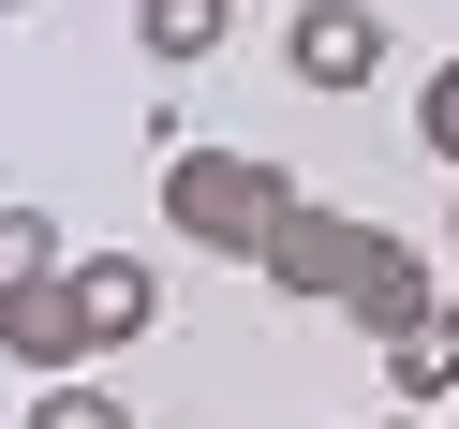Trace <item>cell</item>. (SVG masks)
Here are the masks:
<instances>
[{"label": "cell", "mask_w": 459, "mask_h": 429, "mask_svg": "<svg viewBox=\"0 0 459 429\" xmlns=\"http://www.w3.org/2000/svg\"><path fill=\"white\" fill-rule=\"evenodd\" d=\"M74 252H60V222L45 208H0V296H30V281H60Z\"/></svg>", "instance_id": "ba28073f"}, {"label": "cell", "mask_w": 459, "mask_h": 429, "mask_svg": "<svg viewBox=\"0 0 459 429\" xmlns=\"http://www.w3.org/2000/svg\"><path fill=\"white\" fill-rule=\"evenodd\" d=\"M134 45H149L163 74H193V60L238 45V0H134Z\"/></svg>", "instance_id": "8992f818"}, {"label": "cell", "mask_w": 459, "mask_h": 429, "mask_svg": "<svg viewBox=\"0 0 459 429\" xmlns=\"http://www.w3.org/2000/svg\"><path fill=\"white\" fill-rule=\"evenodd\" d=\"M0 15H15V0H0Z\"/></svg>", "instance_id": "7c38bea8"}, {"label": "cell", "mask_w": 459, "mask_h": 429, "mask_svg": "<svg viewBox=\"0 0 459 429\" xmlns=\"http://www.w3.org/2000/svg\"><path fill=\"white\" fill-rule=\"evenodd\" d=\"M267 281H281V296L356 311L370 340H400V326H429V311H445L429 252H415V237H385V222H356V208H297V222L267 237Z\"/></svg>", "instance_id": "6da1fadb"}, {"label": "cell", "mask_w": 459, "mask_h": 429, "mask_svg": "<svg viewBox=\"0 0 459 429\" xmlns=\"http://www.w3.org/2000/svg\"><path fill=\"white\" fill-rule=\"evenodd\" d=\"M30 429H134V399H104L90 370H74V385H45V399H30Z\"/></svg>", "instance_id": "9c48e42d"}, {"label": "cell", "mask_w": 459, "mask_h": 429, "mask_svg": "<svg viewBox=\"0 0 459 429\" xmlns=\"http://www.w3.org/2000/svg\"><path fill=\"white\" fill-rule=\"evenodd\" d=\"M385 385H400V399H459V311H429V326L385 340Z\"/></svg>", "instance_id": "52a82bcc"}, {"label": "cell", "mask_w": 459, "mask_h": 429, "mask_svg": "<svg viewBox=\"0 0 459 429\" xmlns=\"http://www.w3.org/2000/svg\"><path fill=\"white\" fill-rule=\"evenodd\" d=\"M385 15H370V0H297V15H281V74H297V90H370V74H385Z\"/></svg>", "instance_id": "3957f363"}, {"label": "cell", "mask_w": 459, "mask_h": 429, "mask_svg": "<svg viewBox=\"0 0 459 429\" xmlns=\"http://www.w3.org/2000/svg\"><path fill=\"white\" fill-rule=\"evenodd\" d=\"M370 429H429V415H370Z\"/></svg>", "instance_id": "8fae6325"}, {"label": "cell", "mask_w": 459, "mask_h": 429, "mask_svg": "<svg viewBox=\"0 0 459 429\" xmlns=\"http://www.w3.org/2000/svg\"><path fill=\"white\" fill-rule=\"evenodd\" d=\"M415 149H429V163H459V60L415 90Z\"/></svg>", "instance_id": "30bf717a"}, {"label": "cell", "mask_w": 459, "mask_h": 429, "mask_svg": "<svg viewBox=\"0 0 459 429\" xmlns=\"http://www.w3.org/2000/svg\"><path fill=\"white\" fill-rule=\"evenodd\" d=\"M0 356L30 370V385H74V370L104 356L90 311H74V267H60V281H30V296H0Z\"/></svg>", "instance_id": "277c9868"}, {"label": "cell", "mask_w": 459, "mask_h": 429, "mask_svg": "<svg viewBox=\"0 0 459 429\" xmlns=\"http://www.w3.org/2000/svg\"><path fill=\"white\" fill-rule=\"evenodd\" d=\"M297 208H311V193L281 178L267 149H178V163H163V222H178L193 252H238V267H267V237Z\"/></svg>", "instance_id": "7a4b0ae2"}, {"label": "cell", "mask_w": 459, "mask_h": 429, "mask_svg": "<svg viewBox=\"0 0 459 429\" xmlns=\"http://www.w3.org/2000/svg\"><path fill=\"white\" fill-rule=\"evenodd\" d=\"M74 311H90V340L119 356V340L163 326V267H149V252H74Z\"/></svg>", "instance_id": "5b68a950"}]
</instances>
